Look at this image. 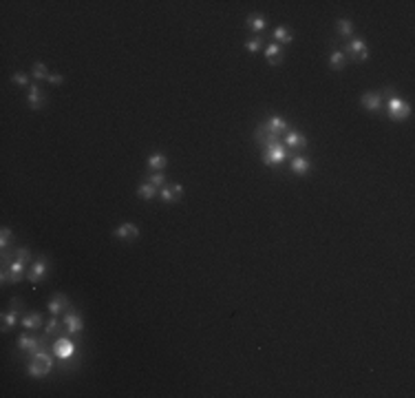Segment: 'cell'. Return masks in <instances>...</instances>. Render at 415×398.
<instances>
[{"mask_svg": "<svg viewBox=\"0 0 415 398\" xmlns=\"http://www.w3.org/2000/svg\"><path fill=\"white\" fill-rule=\"evenodd\" d=\"M11 80L16 82V85H20V87H31V85H29V75L23 73V71L13 73V75H11Z\"/></svg>", "mask_w": 415, "mask_h": 398, "instance_id": "obj_32", "label": "cell"}, {"mask_svg": "<svg viewBox=\"0 0 415 398\" xmlns=\"http://www.w3.org/2000/svg\"><path fill=\"white\" fill-rule=\"evenodd\" d=\"M146 164H148V169L152 173H161V171L166 169V164H168V157L164 155V153H155V155L148 157V162H146Z\"/></svg>", "mask_w": 415, "mask_h": 398, "instance_id": "obj_21", "label": "cell"}, {"mask_svg": "<svg viewBox=\"0 0 415 398\" xmlns=\"http://www.w3.org/2000/svg\"><path fill=\"white\" fill-rule=\"evenodd\" d=\"M31 75H33L36 80H49V75H51V73H49V69L42 65V62H36V65H33Z\"/></svg>", "mask_w": 415, "mask_h": 398, "instance_id": "obj_29", "label": "cell"}, {"mask_svg": "<svg viewBox=\"0 0 415 398\" xmlns=\"http://www.w3.org/2000/svg\"><path fill=\"white\" fill-rule=\"evenodd\" d=\"M344 65H347V55H344L342 51H338V49L332 51V55H329V67L336 69V71H340Z\"/></svg>", "mask_w": 415, "mask_h": 398, "instance_id": "obj_27", "label": "cell"}, {"mask_svg": "<svg viewBox=\"0 0 415 398\" xmlns=\"http://www.w3.org/2000/svg\"><path fill=\"white\" fill-rule=\"evenodd\" d=\"M18 312H23L20 299H11V312H7L5 317H3V334H7L13 325L18 323Z\"/></svg>", "mask_w": 415, "mask_h": 398, "instance_id": "obj_10", "label": "cell"}, {"mask_svg": "<svg viewBox=\"0 0 415 398\" xmlns=\"http://www.w3.org/2000/svg\"><path fill=\"white\" fill-rule=\"evenodd\" d=\"M25 268H27V263H25V261L13 259V261L9 263V281H11V283L23 281V277H25Z\"/></svg>", "mask_w": 415, "mask_h": 398, "instance_id": "obj_17", "label": "cell"}, {"mask_svg": "<svg viewBox=\"0 0 415 398\" xmlns=\"http://www.w3.org/2000/svg\"><path fill=\"white\" fill-rule=\"evenodd\" d=\"M62 330H64V323L55 319V314H53V317L47 321V325H45V334H49V337H60Z\"/></svg>", "mask_w": 415, "mask_h": 398, "instance_id": "obj_23", "label": "cell"}, {"mask_svg": "<svg viewBox=\"0 0 415 398\" xmlns=\"http://www.w3.org/2000/svg\"><path fill=\"white\" fill-rule=\"evenodd\" d=\"M274 40H278L280 47H283V45H290L292 40H294V33L287 29V27H276V29H274Z\"/></svg>", "mask_w": 415, "mask_h": 398, "instance_id": "obj_25", "label": "cell"}, {"mask_svg": "<svg viewBox=\"0 0 415 398\" xmlns=\"http://www.w3.org/2000/svg\"><path fill=\"white\" fill-rule=\"evenodd\" d=\"M27 102H29L31 109H40L45 104V97H42V91L38 85H31L29 91H27Z\"/></svg>", "mask_w": 415, "mask_h": 398, "instance_id": "obj_19", "label": "cell"}, {"mask_svg": "<svg viewBox=\"0 0 415 398\" xmlns=\"http://www.w3.org/2000/svg\"><path fill=\"white\" fill-rule=\"evenodd\" d=\"M309 169H312V162H309L305 155H296L292 159V173L294 175H305V173H309Z\"/></svg>", "mask_w": 415, "mask_h": 398, "instance_id": "obj_20", "label": "cell"}, {"mask_svg": "<svg viewBox=\"0 0 415 398\" xmlns=\"http://www.w3.org/2000/svg\"><path fill=\"white\" fill-rule=\"evenodd\" d=\"M69 305H71V301H69V297L67 295H53L51 299H49V312L51 314H62V312H67L69 310Z\"/></svg>", "mask_w": 415, "mask_h": 398, "instance_id": "obj_14", "label": "cell"}, {"mask_svg": "<svg viewBox=\"0 0 415 398\" xmlns=\"http://www.w3.org/2000/svg\"><path fill=\"white\" fill-rule=\"evenodd\" d=\"M181 193H184V188H181V184H172V186H161L159 191V197L164 204H177Z\"/></svg>", "mask_w": 415, "mask_h": 398, "instance_id": "obj_12", "label": "cell"}, {"mask_svg": "<svg viewBox=\"0 0 415 398\" xmlns=\"http://www.w3.org/2000/svg\"><path fill=\"white\" fill-rule=\"evenodd\" d=\"M29 359H31V363L27 365V372H29L31 379H42V376H47L53 369V359L49 354V350H40L36 354H31Z\"/></svg>", "mask_w": 415, "mask_h": 398, "instance_id": "obj_1", "label": "cell"}, {"mask_svg": "<svg viewBox=\"0 0 415 398\" xmlns=\"http://www.w3.org/2000/svg\"><path fill=\"white\" fill-rule=\"evenodd\" d=\"M137 195L142 197L144 201H150V199H155L159 195V191H157V186H152L150 181H146V184H142L137 188Z\"/></svg>", "mask_w": 415, "mask_h": 398, "instance_id": "obj_24", "label": "cell"}, {"mask_svg": "<svg viewBox=\"0 0 415 398\" xmlns=\"http://www.w3.org/2000/svg\"><path fill=\"white\" fill-rule=\"evenodd\" d=\"M344 55H349V58H354L356 62H364V60H369V49L367 45L362 43L360 38H354L351 43L347 45V49L342 51Z\"/></svg>", "mask_w": 415, "mask_h": 398, "instance_id": "obj_6", "label": "cell"}, {"mask_svg": "<svg viewBox=\"0 0 415 398\" xmlns=\"http://www.w3.org/2000/svg\"><path fill=\"white\" fill-rule=\"evenodd\" d=\"M386 113H389L391 120L402 122V120H406V117L411 115V104H409V102H404L402 97L393 95L391 100H389V107H386Z\"/></svg>", "mask_w": 415, "mask_h": 398, "instance_id": "obj_3", "label": "cell"}, {"mask_svg": "<svg viewBox=\"0 0 415 398\" xmlns=\"http://www.w3.org/2000/svg\"><path fill=\"white\" fill-rule=\"evenodd\" d=\"M265 58H267V62H270L272 67L280 65V62H283V47H280L278 43H272L265 49Z\"/></svg>", "mask_w": 415, "mask_h": 398, "instance_id": "obj_16", "label": "cell"}, {"mask_svg": "<svg viewBox=\"0 0 415 398\" xmlns=\"http://www.w3.org/2000/svg\"><path fill=\"white\" fill-rule=\"evenodd\" d=\"M0 235H3V237H0V250H7V248H9V241H11V230L9 228H3V230H0Z\"/></svg>", "mask_w": 415, "mask_h": 398, "instance_id": "obj_30", "label": "cell"}, {"mask_svg": "<svg viewBox=\"0 0 415 398\" xmlns=\"http://www.w3.org/2000/svg\"><path fill=\"white\" fill-rule=\"evenodd\" d=\"M360 104H362V107L367 109V111H371V113H378V111L382 109V104H384L382 91H367V93H362Z\"/></svg>", "mask_w": 415, "mask_h": 398, "instance_id": "obj_7", "label": "cell"}, {"mask_svg": "<svg viewBox=\"0 0 415 398\" xmlns=\"http://www.w3.org/2000/svg\"><path fill=\"white\" fill-rule=\"evenodd\" d=\"M20 323H23L25 330H40L42 323H45V319H42L40 312H31V314H25Z\"/></svg>", "mask_w": 415, "mask_h": 398, "instance_id": "obj_18", "label": "cell"}, {"mask_svg": "<svg viewBox=\"0 0 415 398\" xmlns=\"http://www.w3.org/2000/svg\"><path fill=\"white\" fill-rule=\"evenodd\" d=\"M287 149H294V151H305L307 149V137L298 131H287L285 135V142H283Z\"/></svg>", "mask_w": 415, "mask_h": 398, "instance_id": "obj_13", "label": "cell"}, {"mask_svg": "<svg viewBox=\"0 0 415 398\" xmlns=\"http://www.w3.org/2000/svg\"><path fill=\"white\" fill-rule=\"evenodd\" d=\"M261 45H263L261 38H250L248 43H245V49H248L250 53H256V51H261Z\"/></svg>", "mask_w": 415, "mask_h": 398, "instance_id": "obj_31", "label": "cell"}, {"mask_svg": "<svg viewBox=\"0 0 415 398\" xmlns=\"http://www.w3.org/2000/svg\"><path fill=\"white\" fill-rule=\"evenodd\" d=\"M113 235L117 237V239H122V241H133V239H137L139 237V228L135 226V223H122V226H117L113 230Z\"/></svg>", "mask_w": 415, "mask_h": 398, "instance_id": "obj_15", "label": "cell"}, {"mask_svg": "<svg viewBox=\"0 0 415 398\" xmlns=\"http://www.w3.org/2000/svg\"><path fill=\"white\" fill-rule=\"evenodd\" d=\"M148 181L152 186H164L166 184V177H164V173H150V177H148Z\"/></svg>", "mask_w": 415, "mask_h": 398, "instance_id": "obj_33", "label": "cell"}, {"mask_svg": "<svg viewBox=\"0 0 415 398\" xmlns=\"http://www.w3.org/2000/svg\"><path fill=\"white\" fill-rule=\"evenodd\" d=\"M287 155H290V149L283 144V142H276L272 146H265V153H263V164L265 166H280L287 159Z\"/></svg>", "mask_w": 415, "mask_h": 398, "instance_id": "obj_2", "label": "cell"}, {"mask_svg": "<svg viewBox=\"0 0 415 398\" xmlns=\"http://www.w3.org/2000/svg\"><path fill=\"white\" fill-rule=\"evenodd\" d=\"M336 27H338V33H340L342 38L354 36V25H351V20H349V18H340L338 23H336Z\"/></svg>", "mask_w": 415, "mask_h": 398, "instance_id": "obj_28", "label": "cell"}, {"mask_svg": "<svg viewBox=\"0 0 415 398\" xmlns=\"http://www.w3.org/2000/svg\"><path fill=\"white\" fill-rule=\"evenodd\" d=\"M16 259H20V261H25V263H29V259H31V253L27 248H18L16 250Z\"/></svg>", "mask_w": 415, "mask_h": 398, "instance_id": "obj_34", "label": "cell"}, {"mask_svg": "<svg viewBox=\"0 0 415 398\" xmlns=\"http://www.w3.org/2000/svg\"><path fill=\"white\" fill-rule=\"evenodd\" d=\"M248 27L252 31H265V27H267V20H265V16H261V13H252V16L248 18Z\"/></svg>", "mask_w": 415, "mask_h": 398, "instance_id": "obj_26", "label": "cell"}, {"mask_svg": "<svg viewBox=\"0 0 415 398\" xmlns=\"http://www.w3.org/2000/svg\"><path fill=\"white\" fill-rule=\"evenodd\" d=\"M53 354L58 356L60 363H67L69 359H73V354H75L73 341L67 339V337H60L58 341H55V345H53Z\"/></svg>", "mask_w": 415, "mask_h": 398, "instance_id": "obj_5", "label": "cell"}, {"mask_svg": "<svg viewBox=\"0 0 415 398\" xmlns=\"http://www.w3.org/2000/svg\"><path fill=\"white\" fill-rule=\"evenodd\" d=\"M47 339H49V334H47V337H40V339L29 337V334H23V337L18 339V350H20V352H27L29 356L36 354V352H40V350H49Z\"/></svg>", "mask_w": 415, "mask_h": 398, "instance_id": "obj_4", "label": "cell"}, {"mask_svg": "<svg viewBox=\"0 0 415 398\" xmlns=\"http://www.w3.org/2000/svg\"><path fill=\"white\" fill-rule=\"evenodd\" d=\"M47 270H49V265H47V259L45 257H40V259H36L31 263V270L27 272V279L36 285V283H40L42 279H45V275H47Z\"/></svg>", "mask_w": 415, "mask_h": 398, "instance_id": "obj_9", "label": "cell"}, {"mask_svg": "<svg viewBox=\"0 0 415 398\" xmlns=\"http://www.w3.org/2000/svg\"><path fill=\"white\" fill-rule=\"evenodd\" d=\"M254 139L261 146H272V144H276L280 142V135H276V133H272L270 129L265 127V124H258L256 131H254Z\"/></svg>", "mask_w": 415, "mask_h": 398, "instance_id": "obj_11", "label": "cell"}, {"mask_svg": "<svg viewBox=\"0 0 415 398\" xmlns=\"http://www.w3.org/2000/svg\"><path fill=\"white\" fill-rule=\"evenodd\" d=\"M265 127L270 129L272 133H276V135H280V133H285L287 129H290V124H287V120H283V117L274 115V117H270V120L265 122Z\"/></svg>", "mask_w": 415, "mask_h": 398, "instance_id": "obj_22", "label": "cell"}, {"mask_svg": "<svg viewBox=\"0 0 415 398\" xmlns=\"http://www.w3.org/2000/svg\"><path fill=\"white\" fill-rule=\"evenodd\" d=\"M64 330H67V334H71V337H77V334H82V330H84V321H82V317L77 312H64Z\"/></svg>", "mask_w": 415, "mask_h": 398, "instance_id": "obj_8", "label": "cell"}]
</instances>
